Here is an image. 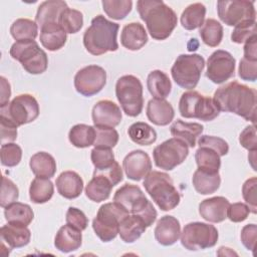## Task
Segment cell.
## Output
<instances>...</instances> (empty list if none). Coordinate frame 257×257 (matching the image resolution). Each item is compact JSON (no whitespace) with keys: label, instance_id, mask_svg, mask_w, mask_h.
<instances>
[{"label":"cell","instance_id":"obj_1","mask_svg":"<svg viewBox=\"0 0 257 257\" xmlns=\"http://www.w3.org/2000/svg\"><path fill=\"white\" fill-rule=\"evenodd\" d=\"M213 99L220 111L235 113L255 124L257 92L254 88L234 80L220 86Z\"/></svg>","mask_w":257,"mask_h":257},{"label":"cell","instance_id":"obj_2","mask_svg":"<svg viewBox=\"0 0 257 257\" xmlns=\"http://www.w3.org/2000/svg\"><path fill=\"white\" fill-rule=\"evenodd\" d=\"M137 9L155 40L167 39L178 24L176 12L162 0H139Z\"/></svg>","mask_w":257,"mask_h":257},{"label":"cell","instance_id":"obj_3","mask_svg":"<svg viewBox=\"0 0 257 257\" xmlns=\"http://www.w3.org/2000/svg\"><path fill=\"white\" fill-rule=\"evenodd\" d=\"M118 29L119 25L117 23L107 20L102 15L95 16L83 34L85 49L92 55H101L117 50Z\"/></svg>","mask_w":257,"mask_h":257},{"label":"cell","instance_id":"obj_4","mask_svg":"<svg viewBox=\"0 0 257 257\" xmlns=\"http://www.w3.org/2000/svg\"><path fill=\"white\" fill-rule=\"evenodd\" d=\"M147 193L162 211L175 209L180 201L181 196L175 187L173 180L167 173L151 171L143 183Z\"/></svg>","mask_w":257,"mask_h":257},{"label":"cell","instance_id":"obj_5","mask_svg":"<svg viewBox=\"0 0 257 257\" xmlns=\"http://www.w3.org/2000/svg\"><path fill=\"white\" fill-rule=\"evenodd\" d=\"M113 201L123 207L130 214L141 217L147 227L153 225L157 219V211L147 199L141 188L133 184H124L113 195Z\"/></svg>","mask_w":257,"mask_h":257},{"label":"cell","instance_id":"obj_6","mask_svg":"<svg viewBox=\"0 0 257 257\" xmlns=\"http://www.w3.org/2000/svg\"><path fill=\"white\" fill-rule=\"evenodd\" d=\"M130 213L116 202L101 205L92 221V228L103 242L112 241L118 234L120 221Z\"/></svg>","mask_w":257,"mask_h":257},{"label":"cell","instance_id":"obj_7","mask_svg":"<svg viewBox=\"0 0 257 257\" xmlns=\"http://www.w3.org/2000/svg\"><path fill=\"white\" fill-rule=\"evenodd\" d=\"M179 111L185 118H198L204 121L213 120L220 113L213 98L196 90H189L182 94L179 101Z\"/></svg>","mask_w":257,"mask_h":257},{"label":"cell","instance_id":"obj_8","mask_svg":"<svg viewBox=\"0 0 257 257\" xmlns=\"http://www.w3.org/2000/svg\"><path fill=\"white\" fill-rule=\"evenodd\" d=\"M115 95L123 112L132 117L138 116L144 107L143 84L135 75L120 76L115 83Z\"/></svg>","mask_w":257,"mask_h":257},{"label":"cell","instance_id":"obj_9","mask_svg":"<svg viewBox=\"0 0 257 257\" xmlns=\"http://www.w3.org/2000/svg\"><path fill=\"white\" fill-rule=\"evenodd\" d=\"M10 55L30 74H40L47 69V54L35 40L16 41L10 48Z\"/></svg>","mask_w":257,"mask_h":257},{"label":"cell","instance_id":"obj_10","mask_svg":"<svg viewBox=\"0 0 257 257\" xmlns=\"http://www.w3.org/2000/svg\"><path fill=\"white\" fill-rule=\"evenodd\" d=\"M205 67V59L200 54H181L175 60L171 74L175 82L182 88L194 89Z\"/></svg>","mask_w":257,"mask_h":257},{"label":"cell","instance_id":"obj_11","mask_svg":"<svg viewBox=\"0 0 257 257\" xmlns=\"http://www.w3.org/2000/svg\"><path fill=\"white\" fill-rule=\"evenodd\" d=\"M180 237L183 247L190 251H198L214 247L219 234L216 227L211 224L192 222L185 225Z\"/></svg>","mask_w":257,"mask_h":257},{"label":"cell","instance_id":"obj_12","mask_svg":"<svg viewBox=\"0 0 257 257\" xmlns=\"http://www.w3.org/2000/svg\"><path fill=\"white\" fill-rule=\"evenodd\" d=\"M39 111L38 101L28 93L19 94L6 105L0 107V114L9 118L17 126L35 120L39 115Z\"/></svg>","mask_w":257,"mask_h":257},{"label":"cell","instance_id":"obj_13","mask_svg":"<svg viewBox=\"0 0 257 257\" xmlns=\"http://www.w3.org/2000/svg\"><path fill=\"white\" fill-rule=\"evenodd\" d=\"M189 155V147L177 138L169 139L153 151L155 165L165 171H172L181 165Z\"/></svg>","mask_w":257,"mask_h":257},{"label":"cell","instance_id":"obj_14","mask_svg":"<svg viewBox=\"0 0 257 257\" xmlns=\"http://www.w3.org/2000/svg\"><path fill=\"white\" fill-rule=\"evenodd\" d=\"M217 13L222 22L228 26H236L247 20H256L253 1L223 0L217 2Z\"/></svg>","mask_w":257,"mask_h":257},{"label":"cell","instance_id":"obj_15","mask_svg":"<svg viewBox=\"0 0 257 257\" xmlns=\"http://www.w3.org/2000/svg\"><path fill=\"white\" fill-rule=\"evenodd\" d=\"M106 83V71L98 65H87L79 69L74 76V87L83 96L98 93Z\"/></svg>","mask_w":257,"mask_h":257},{"label":"cell","instance_id":"obj_16","mask_svg":"<svg viewBox=\"0 0 257 257\" xmlns=\"http://www.w3.org/2000/svg\"><path fill=\"white\" fill-rule=\"evenodd\" d=\"M236 60L226 50L218 49L208 58L206 76L214 83L221 84L234 75Z\"/></svg>","mask_w":257,"mask_h":257},{"label":"cell","instance_id":"obj_17","mask_svg":"<svg viewBox=\"0 0 257 257\" xmlns=\"http://www.w3.org/2000/svg\"><path fill=\"white\" fill-rule=\"evenodd\" d=\"M91 116L94 126L102 127H115L122 118L119 106L108 99L97 101L92 107Z\"/></svg>","mask_w":257,"mask_h":257},{"label":"cell","instance_id":"obj_18","mask_svg":"<svg viewBox=\"0 0 257 257\" xmlns=\"http://www.w3.org/2000/svg\"><path fill=\"white\" fill-rule=\"evenodd\" d=\"M122 167L128 179L141 181L152 171V162L146 152L135 150L124 157Z\"/></svg>","mask_w":257,"mask_h":257},{"label":"cell","instance_id":"obj_19","mask_svg":"<svg viewBox=\"0 0 257 257\" xmlns=\"http://www.w3.org/2000/svg\"><path fill=\"white\" fill-rule=\"evenodd\" d=\"M155 238L163 246L175 244L181 236V225L177 218L171 215L161 217L154 230Z\"/></svg>","mask_w":257,"mask_h":257},{"label":"cell","instance_id":"obj_20","mask_svg":"<svg viewBox=\"0 0 257 257\" xmlns=\"http://www.w3.org/2000/svg\"><path fill=\"white\" fill-rule=\"evenodd\" d=\"M229 205L228 199L222 196L205 199L199 205V214L208 222L220 223L227 218Z\"/></svg>","mask_w":257,"mask_h":257},{"label":"cell","instance_id":"obj_21","mask_svg":"<svg viewBox=\"0 0 257 257\" xmlns=\"http://www.w3.org/2000/svg\"><path fill=\"white\" fill-rule=\"evenodd\" d=\"M55 184L59 195L68 200L79 197L83 190V181L81 177L73 171L62 172L57 177Z\"/></svg>","mask_w":257,"mask_h":257},{"label":"cell","instance_id":"obj_22","mask_svg":"<svg viewBox=\"0 0 257 257\" xmlns=\"http://www.w3.org/2000/svg\"><path fill=\"white\" fill-rule=\"evenodd\" d=\"M146 111L149 120L161 126L169 124L175 116L174 107L166 99L153 98L149 100Z\"/></svg>","mask_w":257,"mask_h":257},{"label":"cell","instance_id":"obj_23","mask_svg":"<svg viewBox=\"0 0 257 257\" xmlns=\"http://www.w3.org/2000/svg\"><path fill=\"white\" fill-rule=\"evenodd\" d=\"M67 33L56 22L46 23L40 27V42L42 46L49 51L59 50L64 46L67 39Z\"/></svg>","mask_w":257,"mask_h":257},{"label":"cell","instance_id":"obj_24","mask_svg":"<svg viewBox=\"0 0 257 257\" xmlns=\"http://www.w3.org/2000/svg\"><path fill=\"white\" fill-rule=\"evenodd\" d=\"M82 244L81 231L66 224L59 228L54 238V246L62 253L77 250Z\"/></svg>","mask_w":257,"mask_h":257},{"label":"cell","instance_id":"obj_25","mask_svg":"<svg viewBox=\"0 0 257 257\" xmlns=\"http://www.w3.org/2000/svg\"><path fill=\"white\" fill-rule=\"evenodd\" d=\"M148 42V34L145 27L139 22H132L123 26L120 34V43L128 50L136 51L144 47Z\"/></svg>","mask_w":257,"mask_h":257},{"label":"cell","instance_id":"obj_26","mask_svg":"<svg viewBox=\"0 0 257 257\" xmlns=\"http://www.w3.org/2000/svg\"><path fill=\"white\" fill-rule=\"evenodd\" d=\"M0 236L1 241L6 243L10 249L21 248L30 242L31 232L27 226L8 223L1 227Z\"/></svg>","mask_w":257,"mask_h":257},{"label":"cell","instance_id":"obj_27","mask_svg":"<svg viewBox=\"0 0 257 257\" xmlns=\"http://www.w3.org/2000/svg\"><path fill=\"white\" fill-rule=\"evenodd\" d=\"M204 126L198 122H187L181 119H177L170 127L171 134L174 138L183 141L188 147L194 148L196 146L197 139L203 133Z\"/></svg>","mask_w":257,"mask_h":257},{"label":"cell","instance_id":"obj_28","mask_svg":"<svg viewBox=\"0 0 257 257\" xmlns=\"http://www.w3.org/2000/svg\"><path fill=\"white\" fill-rule=\"evenodd\" d=\"M68 8L65 1L61 0H48L42 2L37 9L35 22L39 27L46 23H58L61 13Z\"/></svg>","mask_w":257,"mask_h":257},{"label":"cell","instance_id":"obj_29","mask_svg":"<svg viewBox=\"0 0 257 257\" xmlns=\"http://www.w3.org/2000/svg\"><path fill=\"white\" fill-rule=\"evenodd\" d=\"M147 228L146 223L141 217L128 214L120 221L118 234L123 242L134 243L145 233Z\"/></svg>","mask_w":257,"mask_h":257},{"label":"cell","instance_id":"obj_30","mask_svg":"<svg viewBox=\"0 0 257 257\" xmlns=\"http://www.w3.org/2000/svg\"><path fill=\"white\" fill-rule=\"evenodd\" d=\"M112 187L114 186L107 178L100 174L93 173L92 179L85 187V195L89 200L99 203L109 198Z\"/></svg>","mask_w":257,"mask_h":257},{"label":"cell","instance_id":"obj_31","mask_svg":"<svg viewBox=\"0 0 257 257\" xmlns=\"http://www.w3.org/2000/svg\"><path fill=\"white\" fill-rule=\"evenodd\" d=\"M147 87L154 98L165 99L171 93L172 82L164 71L156 69L149 73Z\"/></svg>","mask_w":257,"mask_h":257},{"label":"cell","instance_id":"obj_32","mask_svg":"<svg viewBox=\"0 0 257 257\" xmlns=\"http://www.w3.org/2000/svg\"><path fill=\"white\" fill-rule=\"evenodd\" d=\"M32 173L38 178L50 179L56 172V162L54 158L46 152H38L30 158L29 162Z\"/></svg>","mask_w":257,"mask_h":257},{"label":"cell","instance_id":"obj_33","mask_svg":"<svg viewBox=\"0 0 257 257\" xmlns=\"http://www.w3.org/2000/svg\"><path fill=\"white\" fill-rule=\"evenodd\" d=\"M192 183L195 190L202 195L215 193L221 184L219 173H209L198 169L192 178Z\"/></svg>","mask_w":257,"mask_h":257},{"label":"cell","instance_id":"obj_34","mask_svg":"<svg viewBox=\"0 0 257 257\" xmlns=\"http://www.w3.org/2000/svg\"><path fill=\"white\" fill-rule=\"evenodd\" d=\"M4 216L10 224L28 226L34 218V213L29 205L16 201L5 208Z\"/></svg>","mask_w":257,"mask_h":257},{"label":"cell","instance_id":"obj_35","mask_svg":"<svg viewBox=\"0 0 257 257\" xmlns=\"http://www.w3.org/2000/svg\"><path fill=\"white\" fill-rule=\"evenodd\" d=\"M206 7L204 4L197 2L190 4L181 15V24L187 30H194L200 28L205 21Z\"/></svg>","mask_w":257,"mask_h":257},{"label":"cell","instance_id":"obj_36","mask_svg":"<svg viewBox=\"0 0 257 257\" xmlns=\"http://www.w3.org/2000/svg\"><path fill=\"white\" fill-rule=\"evenodd\" d=\"M68 140L72 146L79 149L93 146L95 141V127L84 123L75 124L68 133Z\"/></svg>","mask_w":257,"mask_h":257},{"label":"cell","instance_id":"obj_37","mask_svg":"<svg viewBox=\"0 0 257 257\" xmlns=\"http://www.w3.org/2000/svg\"><path fill=\"white\" fill-rule=\"evenodd\" d=\"M220 158L216 151L208 147H199L195 154L198 169L209 173H219L221 167Z\"/></svg>","mask_w":257,"mask_h":257},{"label":"cell","instance_id":"obj_38","mask_svg":"<svg viewBox=\"0 0 257 257\" xmlns=\"http://www.w3.org/2000/svg\"><path fill=\"white\" fill-rule=\"evenodd\" d=\"M54 193V187L49 179L36 177L29 187V198L35 204L48 202Z\"/></svg>","mask_w":257,"mask_h":257},{"label":"cell","instance_id":"obj_39","mask_svg":"<svg viewBox=\"0 0 257 257\" xmlns=\"http://www.w3.org/2000/svg\"><path fill=\"white\" fill-rule=\"evenodd\" d=\"M199 34L202 41L210 46H218L223 38V26L214 18H208L204 21V24L200 27Z\"/></svg>","mask_w":257,"mask_h":257},{"label":"cell","instance_id":"obj_40","mask_svg":"<svg viewBox=\"0 0 257 257\" xmlns=\"http://www.w3.org/2000/svg\"><path fill=\"white\" fill-rule=\"evenodd\" d=\"M127 135L134 143L141 146H150L157 141V132L143 121L133 123L127 130Z\"/></svg>","mask_w":257,"mask_h":257},{"label":"cell","instance_id":"obj_41","mask_svg":"<svg viewBox=\"0 0 257 257\" xmlns=\"http://www.w3.org/2000/svg\"><path fill=\"white\" fill-rule=\"evenodd\" d=\"M37 23L27 18L16 19L10 27V34L16 41L34 40L37 36Z\"/></svg>","mask_w":257,"mask_h":257},{"label":"cell","instance_id":"obj_42","mask_svg":"<svg viewBox=\"0 0 257 257\" xmlns=\"http://www.w3.org/2000/svg\"><path fill=\"white\" fill-rule=\"evenodd\" d=\"M58 24L66 33H76L83 25V15L80 11L68 7L61 13Z\"/></svg>","mask_w":257,"mask_h":257},{"label":"cell","instance_id":"obj_43","mask_svg":"<svg viewBox=\"0 0 257 257\" xmlns=\"http://www.w3.org/2000/svg\"><path fill=\"white\" fill-rule=\"evenodd\" d=\"M101 4L105 14L115 20L125 18L133 8L131 0H103Z\"/></svg>","mask_w":257,"mask_h":257},{"label":"cell","instance_id":"obj_44","mask_svg":"<svg viewBox=\"0 0 257 257\" xmlns=\"http://www.w3.org/2000/svg\"><path fill=\"white\" fill-rule=\"evenodd\" d=\"M95 127V141L94 148L99 149H112L116 146L119 136L114 127H102V126H94Z\"/></svg>","mask_w":257,"mask_h":257},{"label":"cell","instance_id":"obj_45","mask_svg":"<svg viewBox=\"0 0 257 257\" xmlns=\"http://www.w3.org/2000/svg\"><path fill=\"white\" fill-rule=\"evenodd\" d=\"M1 164L5 167H15L17 166L22 158L21 148L14 144L8 143L1 146Z\"/></svg>","mask_w":257,"mask_h":257},{"label":"cell","instance_id":"obj_46","mask_svg":"<svg viewBox=\"0 0 257 257\" xmlns=\"http://www.w3.org/2000/svg\"><path fill=\"white\" fill-rule=\"evenodd\" d=\"M253 35H256V20H247L235 26L231 34V40L241 44Z\"/></svg>","mask_w":257,"mask_h":257},{"label":"cell","instance_id":"obj_47","mask_svg":"<svg viewBox=\"0 0 257 257\" xmlns=\"http://www.w3.org/2000/svg\"><path fill=\"white\" fill-rule=\"evenodd\" d=\"M19 197V190L17 186L7 177L2 176L1 184V195H0V206L6 208L10 204L16 202Z\"/></svg>","mask_w":257,"mask_h":257},{"label":"cell","instance_id":"obj_48","mask_svg":"<svg viewBox=\"0 0 257 257\" xmlns=\"http://www.w3.org/2000/svg\"><path fill=\"white\" fill-rule=\"evenodd\" d=\"M90 159L95 170H101L111 166L115 160L111 149L94 148L90 152Z\"/></svg>","mask_w":257,"mask_h":257},{"label":"cell","instance_id":"obj_49","mask_svg":"<svg viewBox=\"0 0 257 257\" xmlns=\"http://www.w3.org/2000/svg\"><path fill=\"white\" fill-rule=\"evenodd\" d=\"M256 185L257 179L256 177H252L247 179L242 186V196L244 201L247 203L250 212L256 214L257 206H256Z\"/></svg>","mask_w":257,"mask_h":257},{"label":"cell","instance_id":"obj_50","mask_svg":"<svg viewBox=\"0 0 257 257\" xmlns=\"http://www.w3.org/2000/svg\"><path fill=\"white\" fill-rule=\"evenodd\" d=\"M198 145L199 147H208L210 149H213L219 154L220 157L227 155L229 152L228 143L219 137L202 136L198 141Z\"/></svg>","mask_w":257,"mask_h":257},{"label":"cell","instance_id":"obj_51","mask_svg":"<svg viewBox=\"0 0 257 257\" xmlns=\"http://www.w3.org/2000/svg\"><path fill=\"white\" fill-rule=\"evenodd\" d=\"M65 221H66V224H68L80 231L85 230L88 225V219L85 216V214L81 210H79L75 207L68 208V210L66 212Z\"/></svg>","mask_w":257,"mask_h":257},{"label":"cell","instance_id":"obj_52","mask_svg":"<svg viewBox=\"0 0 257 257\" xmlns=\"http://www.w3.org/2000/svg\"><path fill=\"white\" fill-rule=\"evenodd\" d=\"M250 209L247 204L238 202L234 204H230L227 210V218L234 223L243 222L249 216Z\"/></svg>","mask_w":257,"mask_h":257},{"label":"cell","instance_id":"obj_53","mask_svg":"<svg viewBox=\"0 0 257 257\" xmlns=\"http://www.w3.org/2000/svg\"><path fill=\"white\" fill-rule=\"evenodd\" d=\"M1 143L2 145L13 143L17 138V125L5 116H0Z\"/></svg>","mask_w":257,"mask_h":257},{"label":"cell","instance_id":"obj_54","mask_svg":"<svg viewBox=\"0 0 257 257\" xmlns=\"http://www.w3.org/2000/svg\"><path fill=\"white\" fill-rule=\"evenodd\" d=\"M239 142L241 146L249 152L257 150V137L255 124L247 125L239 136Z\"/></svg>","mask_w":257,"mask_h":257},{"label":"cell","instance_id":"obj_55","mask_svg":"<svg viewBox=\"0 0 257 257\" xmlns=\"http://www.w3.org/2000/svg\"><path fill=\"white\" fill-rule=\"evenodd\" d=\"M238 72L241 79L252 82L255 81L257 79V61L248 60L243 57L240 60Z\"/></svg>","mask_w":257,"mask_h":257},{"label":"cell","instance_id":"obj_56","mask_svg":"<svg viewBox=\"0 0 257 257\" xmlns=\"http://www.w3.org/2000/svg\"><path fill=\"white\" fill-rule=\"evenodd\" d=\"M241 242L250 251H254L256 238H257V226L255 224H248L241 230Z\"/></svg>","mask_w":257,"mask_h":257},{"label":"cell","instance_id":"obj_57","mask_svg":"<svg viewBox=\"0 0 257 257\" xmlns=\"http://www.w3.org/2000/svg\"><path fill=\"white\" fill-rule=\"evenodd\" d=\"M93 173H97V174L104 176L112 183L113 186L117 185L119 182L122 181V170L116 161L111 166H109L107 168H104L101 170L94 169Z\"/></svg>","mask_w":257,"mask_h":257},{"label":"cell","instance_id":"obj_58","mask_svg":"<svg viewBox=\"0 0 257 257\" xmlns=\"http://www.w3.org/2000/svg\"><path fill=\"white\" fill-rule=\"evenodd\" d=\"M244 43V58L257 61V36L253 35Z\"/></svg>","mask_w":257,"mask_h":257},{"label":"cell","instance_id":"obj_59","mask_svg":"<svg viewBox=\"0 0 257 257\" xmlns=\"http://www.w3.org/2000/svg\"><path fill=\"white\" fill-rule=\"evenodd\" d=\"M1 82V98H0V107L6 105L9 102V98L11 96V87L8 82V80L1 76L0 77Z\"/></svg>","mask_w":257,"mask_h":257}]
</instances>
